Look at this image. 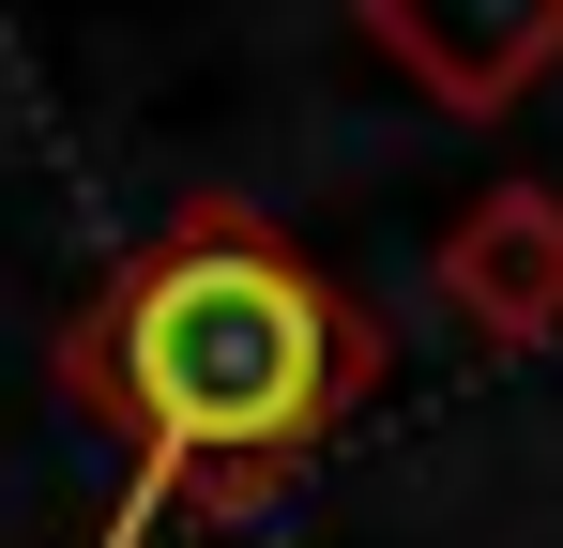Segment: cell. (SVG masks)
Segmentation results:
<instances>
[{"mask_svg":"<svg viewBox=\"0 0 563 548\" xmlns=\"http://www.w3.org/2000/svg\"><path fill=\"white\" fill-rule=\"evenodd\" d=\"M351 381H366V336L305 260H275L260 229H184L107 320V396L137 412V487L107 548L153 534L198 457H289Z\"/></svg>","mask_w":563,"mask_h":548,"instance_id":"6da1fadb","label":"cell"}]
</instances>
